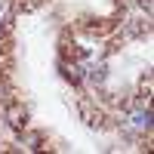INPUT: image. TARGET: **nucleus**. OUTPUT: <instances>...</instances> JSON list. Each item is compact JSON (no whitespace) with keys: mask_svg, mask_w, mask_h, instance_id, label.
Instances as JSON below:
<instances>
[{"mask_svg":"<svg viewBox=\"0 0 154 154\" xmlns=\"http://www.w3.org/2000/svg\"><path fill=\"white\" fill-rule=\"evenodd\" d=\"M80 28L89 31V34H96V37H105V34H111L117 28V22L114 19H89V22H80Z\"/></svg>","mask_w":154,"mask_h":154,"instance_id":"1","label":"nucleus"},{"mask_svg":"<svg viewBox=\"0 0 154 154\" xmlns=\"http://www.w3.org/2000/svg\"><path fill=\"white\" fill-rule=\"evenodd\" d=\"M6 117H9V123L16 126V130H25V123H28V111H25V108L19 105V102H9Z\"/></svg>","mask_w":154,"mask_h":154,"instance_id":"2","label":"nucleus"},{"mask_svg":"<svg viewBox=\"0 0 154 154\" xmlns=\"http://www.w3.org/2000/svg\"><path fill=\"white\" fill-rule=\"evenodd\" d=\"M86 53H83V49L80 46H77V43H68V37H62V62H77V59H83Z\"/></svg>","mask_w":154,"mask_h":154,"instance_id":"3","label":"nucleus"},{"mask_svg":"<svg viewBox=\"0 0 154 154\" xmlns=\"http://www.w3.org/2000/svg\"><path fill=\"white\" fill-rule=\"evenodd\" d=\"M40 3H43V0H19V6H22V9H37Z\"/></svg>","mask_w":154,"mask_h":154,"instance_id":"4","label":"nucleus"},{"mask_svg":"<svg viewBox=\"0 0 154 154\" xmlns=\"http://www.w3.org/2000/svg\"><path fill=\"white\" fill-rule=\"evenodd\" d=\"M123 3H126V0H117V6H120V9H123Z\"/></svg>","mask_w":154,"mask_h":154,"instance_id":"5","label":"nucleus"}]
</instances>
